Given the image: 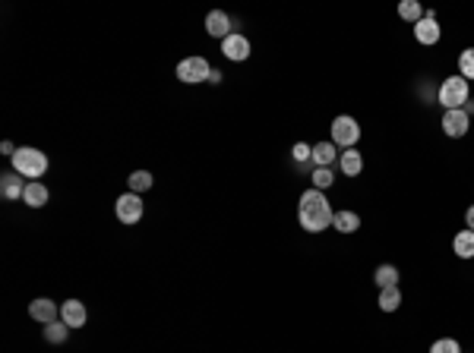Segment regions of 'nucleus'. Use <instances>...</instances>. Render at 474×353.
I'll list each match as a JSON object with an SVG mask.
<instances>
[{"label": "nucleus", "instance_id": "nucleus-1", "mask_svg": "<svg viewBox=\"0 0 474 353\" xmlns=\"http://www.w3.org/2000/svg\"><path fill=\"white\" fill-rule=\"evenodd\" d=\"M332 202L326 199L323 189H307V193L301 196V202H297V221H301V227L307 233H319L326 231V227H332Z\"/></svg>", "mask_w": 474, "mask_h": 353}, {"label": "nucleus", "instance_id": "nucleus-2", "mask_svg": "<svg viewBox=\"0 0 474 353\" xmlns=\"http://www.w3.org/2000/svg\"><path fill=\"white\" fill-rule=\"evenodd\" d=\"M48 154L32 149V145H23V149H16V154H13V171H16L19 176H32V180H38V176L48 174Z\"/></svg>", "mask_w": 474, "mask_h": 353}, {"label": "nucleus", "instance_id": "nucleus-3", "mask_svg": "<svg viewBox=\"0 0 474 353\" xmlns=\"http://www.w3.org/2000/svg\"><path fill=\"white\" fill-rule=\"evenodd\" d=\"M436 101H440L446 110H462L468 105V79L462 76H449L446 83H440V92H436Z\"/></svg>", "mask_w": 474, "mask_h": 353}, {"label": "nucleus", "instance_id": "nucleus-4", "mask_svg": "<svg viewBox=\"0 0 474 353\" xmlns=\"http://www.w3.org/2000/svg\"><path fill=\"white\" fill-rule=\"evenodd\" d=\"M209 73H212V66H209L206 57L193 54V57H184V60L177 63L174 76H177L180 83H187V85H196V83H209Z\"/></svg>", "mask_w": 474, "mask_h": 353}, {"label": "nucleus", "instance_id": "nucleus-5", "mask_svg": "<svg viewBox=\"0 0 474 353\" xmlns=\"http://www.w3.org/2000/svg\"><path fill=\"white\" fill-rule=\"evenodd\" d=\"M329 130H332V145H339V149H354L357 139H361V127H357V120L348 114L335 117Z\"/></svg>", "mask_w": 474, "mask_h": 353}, {"label": "nucleus", "instance_id": "nucleus-6", "mask_svg": "<svg viewBox=\"0 0 474 353\" xmlns=\"http://www.w3.org/2000/svg\"><path fill=\"white\" fill-rule=\"evenodd\" d=\"M114 211H118L120 224H140L143 221V199L136 193H123L118 199V205H114Z\"/></svg>", "mask_w": 474, "mask_h": 353}, {"label": "nucleus", "instance_id": "nucleus-7", "mask_svg": "<svg viewBox=\"0 0 474 353\" xmlns=\"http://www.w3.org/2000/svg\"><path fill=\"white\" fill-rule=\"evenodd\" d=\"M29 315H32L35 322H41V325H51V322L61 319V306H57L54 300H48V297H38V300L29 303Z\"/></svg>", "mask_w": 474, "mask_h": 353}, {"label": "nucleus", "instance_id": "nucleus-8", "mask_svg": "<svg viewBox=\"0 0 474 353\" xmlns=\"http://www.w3.org/2000/svg\"><path fill=\"white\" fill-rule=\"evenodd\" d=\"M468 123H471V117L465 114V110H446L443 114V132H446L449 139H462L465 132H468Z\"/></svg>", "mask_w": 474, "mask_h": 353}, {"label": "nucleus", "instance_id": "nucleus-9", "mask_svg": "<svg viewBox=\"0 0 474 353\" xmlns=\"http://www.w3.org/2000/svg\"><path fill=\"white\" fill-rule=\"evenodd\" d=\"M206 32L212 35V38H228V35H235V22H231V16L225 10H212L206 16Z\"/></svg>", "mask_w": 474, "mask_h": 353}, {"label": "nucleus", "instance_id": "nucleus-10", "mask_svg": "<svg viewBox=\"0 0 474 353\" xmlns=\"http://www.w3.org/2000/svg\"><path fill=\"white\" fill-rule=\"evenodd\" d=\"M222 54L228 57V60H235V63L247 60V57H250V41H247V35H240V32L228 35V38L222 41Z\"/></svg>", "mask_w": 474, "mask_h": 353}, {"label": "nucleus", "instance_id": "nucleus-11", "mask_svg": "<svg viewBox=\"0 0 474 353\" xmlns=\"http://www.w3.org/2000/svg\"><path fill=\"white\" fill-rule=\"evenodd\" d=\"M26 186H29V183L16 171H4V174H0V196H4L6 202H13V199H23Z\"/></svg>", "mask_w": 474, "mask_h": 353}, {"label": "nucleus", "instance_id": "nucleus-12", "mask_svg": "<svg viewBox=\"0 0 474 353\" xmlns=\"http://www.w3.org/2000/svg\"><path fill=\"white\" fill-rule=\"evenodd\" d=\"M440 35L443 32H440V26H436V13L427 10L424 19L414 26V38H418L421 44H436V41H440Z\"/></svg>", "mask_w": 474, "mask_h": 353}, {"label": "nucleus", "instance_id": "nucleus-13", "mask_svg": "<svg viewBox=\"0 0 474 353\" xmlns=\"http://www.w3.org/2000/svg\"><path fill=\"white\" fill-rule=\"evenodd\" d=\"M86 319H89V312H86V306L79 303V300H67V303L61 306V322H67L70 328H83Z\"/></svg>", "mask_w": 474, "mask_h": 353}, {"label": "nucleus", "instance_id": "nucleus-14", "mask_svg": "<svg viewBox=\"0 0 474 353\" xmlns=\"http://www.w3.org/2000/svg\"><path fill=\"white\" fill-rule=\"evenodd\" d=\"M48 186L41 180H29V186H26V193H23V202L29 205V209H41V205H48Z\"/></svg>", "mask_w": 474, "mask_h": 353}, {"label": "nucleus", "instance_id": "nucleus-15", "mask_svg": "<svg viewBox=\"0 0 474 353\" xmlns=\"http://www.w3.org/2000/svg\"><path fill=\"white\" fill-rule=\"evenodd\" d=\"M332 227L339 233H357L361 231V215L357 211H335V218H332Z\"/></svg>", "mask_w": 474, "mask_h": 353}, {"label": "nucleus", "instance_id": "nucleus-16", "mask_svg": "<svg viewBox=\"0 0 474 353\" xmlns=\"http://www.w3.org/2000/svg\"><path fill=\"white\" fill-rule=\"evenodd\" d=\"M452 253L458 259H474V231H458L452 237Z\"/></svg>", "mask_w": 474, "mask_h": 353}, {"label": "nucleus", "instance_id": "nucleus-17", "mask_svg": "<svg viewBox=\"0 0 474 353\" xmlns=\"http://www.w3.org/2000/svg\"><path fill=\"white\" fill-rule=\"evenodd\" d=\"M339 167L345 171V176H357L364 171V158H361V152H354V149H345L339 154Z\"/></svg>", "mask_w": 474, "mask_h": 353}, {"label": "nucleus", "instance_id": "nucleus-18", "mask_svg": "<svg viewBox=\"0 0 474 353\" xmlns=\"http://www.w3.org/2000/svg\"><path fill=\"white\" fill-rule=\"evenodd\" d=\"M398 268L396 265H379V268L373 271V284L379 287V290H386V287H398Z\"/></svg>", "mask_w": 474, "mask_h": 353}, {"label": "nucleus", "instance_id": "nucleus-19", "mask_svg": "<svg viewBox=\"0 0 474 353\" xmlns=\"http://www.w3.org/2000/svg\"><path fill=\"white\" fill-rule=\"evenodd\" d=\"M335 158H339V152H335L332 142H316V145H313V164H316V167H332Z\"/></svg>", "mask_w": 474, "mask_h": 353}, {"label": "nucleus", "instance_id": "nucleus-20", "mask_svg": "<svg viewBox=\"0 0 474 353\" xmlns=\"http://www.w3.org/2000/svg\"><path fill=\"white\" fill-rule=\"evenodd\" d=\"M398 16L405 22H411V26H418V22L424 19V6H421L418 0H402V4H398Z\"/></svg>", "mask_w": 474, "mask_h": 353}, {"label": "nucleus", "instance_id": "nucleus-21", "mask_svg": "<svg viewBox=\"0 0 474 353\" xmlns=\"http://www.w3.org/2000/svg\"><path fill=\"white\" fill-rule=\"evenodd\" d=\"M398 306H402V290H398V287L379 290V309H383V312H396Z\"/></svg>", "mask_w": 474, "mask_h": 353}, {"label": "nucleus", "instance_id": "nucleus-22", "mask_svg": "<svg viewBox=\"0 0 474 353\" xmlns=\"http://www.w3.org/2000/svg\"><path fill=\"white\" fill-rule=\"evenodd\" d=\"M70 325H67V322H61V319H57V322H51V325H45V341L48 344H63V341H67V337H70Z\"/></svg>", "mask_w": 474, "mask_h": 353}, {"label": "nucleus", "instance_id": "nucleus-23", "mask_svg": "<svg viewBox=\"0 0 474 353\" xmlns=\"http://www.w3.org/2000/svg\"><path fill=\"white\" fill-rule=\"evenodd\" d=\"M127 186H130V193L143 196L145 189H152V174L149 171H133L127 176Z\"/></svg>", "mask_w": 474, "mask_h": 353}, {"label": "nucleus", "instance_id": "nucleus-24", "mask_svg": "<svg viewBox=\"0 0 474 353\" xmlns=\"http://www.w3.org/2000/svg\"><path fill=\"white\" fill-rule=\"evenodd\" d=\"M458 76L462 79H474V48H465L462 54H458Z\"/></svg>", "mask_w": 474, "mask_h": 353}, {"label": "nucleus", "instance_id": "nucleus-25", "mask_svg": "<svg viewBox=\"0 0 474 353\" xmlns=\"http://www.w3.org/2000/svg\"><path fill=\"white\" fill-rule=\"evenodd\" d=\"M310 180H313V189H323V193H326V189H329L332 183H335V176H332V167H316Z\"/></svg>", "mask_w": 474, "mask_h": 353}, {"label": "nucleus", "instance_id": "nucleus-26", "mask_svg": "<svg viewBox=\"0 0 474 353\" xmlns=\"http://www.w3.org/2000/svg\"><path fill=\"white\" fill-rule=\"evenodd\" d=\"M430 353H462L455 337H440V341L430 344Z\"/></svg>", "mask_w": 474, "mask_h": 353}, {"label": "nucleus", "instance_id": "nucleus-27", "mask_svg": "<svg viewBox=\"0 0 474 353\" xmlns=\"http://www.w3.org/2000/svg\"><path fill=\"white\" fill-rule=\"evenodd\" d=\"M291 154H294L297 164H313V145H307V142H297L291 149Z\"/></svg>", "mask_w": 474, "mask_h": 353}, {"label": "nucleus", "instance_id": "nucleus-28", "mask_svg": "<svg viewBox=\"0 0 474 353\" xmlns=\"http://www.w3.org/2000/svg\"><path fill=\"white\" fill-rule=\"evenodd\" d=\"M0 152L10 154V158H13V154H16V145H13V142H0Z\"/></svg>", "mask_w": 474, "mask_h": 353}, {"label": "nucleus", "instance_id": "nucleus-29", "mask_svg": "<svg viewBox=\"0 0 474 353\" xmlns=\"http://www.w3.org/2000/svg\"><path fill=\"white\" fill-rule=\"evenodd\" d=\"M465 224H468V231H474V205L465 211Z\"/></svg>", "mask_w": 474, "mask_h": 353}, {"label": "nucleus", "instance_id": "nucleus-30", "mask_svg": "<svg viewBox=\"0 0 474 353\" xmlns=\"http://www.w3.org/2000/svg\"><path fill=\"white\" fill-rule=\"evenodd\" d=\"M222 76H225L222 70H212V73H209V83H212V85H218V83H222Z\"/></svg>", "mask_w": 474, "mask_h": 353}, {"label": "nucleus", "instance_id": "nucleus-31", "mask_svg": "<svg viewBox=\"0 0 474 353\" xmlns=\"http://www.w3.org/2000/svg\"><path fill=\"white\" fill-rule=\"evenodd\" d=\"M462 110H465V114H468V117H471V114H474V101H468V105H465Z\"/></svg>", "mask_w": 474, "mask_h": 353}]
</instances>
